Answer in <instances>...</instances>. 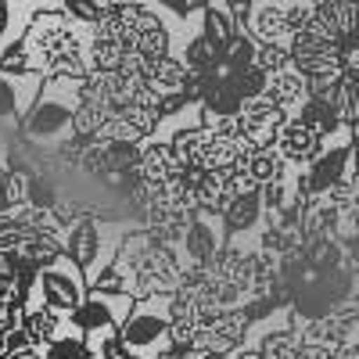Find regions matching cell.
I'll return each instance as SVG.
<instances>
[{"label":"cell","mask_w":359,"mask_h":359,"mask_svg":"<svg viewBox=\"0 0 359 359\" xmlns=\"http://www.w3.org/2000/svg\"><path fill=\"white\" fill-rule=\"evenodd\" d=\"M226 241V226H223V216H212V212H198L191 216V226L184 233V241H180V252L191 266H208L216 259V252L223 248Z\"/></svg>","instance_id":"cell-7"},{"label":"cell","mask_w":359,"mask_h":359,"mask_svg":"<svg viewBox=\"0 0 359 359\" xmlns=\"http://www.w3.org/2000/svg\"><path fill=\"white\" fill-rule=\"evenodd\" d=\"M237 118H241V137H248L252 151H255V147H273L277 144V133L291 118V111L280 108L277 101H269L266 94H255V97L241 101Z\"/></svg>","instance_id":"cell-6"},{"label":"cell","mask_w":359,"mask_h":359,"mask_svg":"<svg viewBox=\"0 0 359 359\" xmlns=\"http://www.w3.org/2000/svg\"><path fill=\"white\" fill-rule=\"evenodd\" d=\"M223 57L230 65H248L252 57H255V40L248 36V33H237L226 47H223Z\"/></svg>","instance_id":"cell-25"},{"label":"cell","mask_w":359,"mask_h":359,"mask_svg":"<svg viewBox=\"0 0 359 359\" xmlns=\"http://www.w3.org/2000/svg\"><path fill=\"white\" fill-rule=\"evenodd\" d=\"M180 165L176 162V155H172V144L165 140V137H147L144 144H140V155H137V176L140 180H147V184H162V180H169V176H176Z\"/></svg>","instance_id":"cell-10"},{"label":"cell","mask_w":359,"mask_h":359,"mask_svg":"<svg viewBox=\"0 0 359 359\" xmlns=\"http://www.w3.org/2000/svg\"><path fill=\"white\" fill-rule=\"evenodd\" d=\"M18 205H25V172L4 165V172H0V208H18Z\"/></svg>","instance_id":"cell-21"},{"label":"cell","mask_w":359,"mask_h":359,"mask_svg":"<svg viewBox=\"0 0 359 359\" xmlns=\"http://www.w3.org/2000/svg\"><path fill=\"white\" fill-rule=\"evenodd\" d=\"M198 338H201V323H198V316H172V320H169V334H165V341L194 348Z\"/></svg>","instance_id":"cell-22"},{"label":"cell","mask_w":359,"mask_h":359,"mask_svg":"<svg viewBox=\"0 0 359 359\" xmlns=\"http://www.w3.org/2000/svg\"><path fill=\"white\" fill-rule=\"evenodd\" d=\"M169 294H155V298H140V302H133L126 323H123V341L147 355V352H155L165 334H169Z\"/></svg>","instance_id":"cell-5"},{"label":"cell","mask_w":359,"mask_h":359,"mask_svg":"<svg viewBox=\"0 0 359 359\" xmlns=\"http://www.w3.org/2000/svg\"><path fill=\"white\" fill-rule=\"evenodd\" d=\"M62 4V11L69 15V18H76L79 25H94L97 22V15H101V0H57Z\"/></svg>","instance_id":"cell-24"},{"label":"cell","mask_w":359,"mask_h":359,"mask_svg":"<svg viewBox=\"0 0 359 359\" xmlns=\"http://www.w3.org/2000/svg\"><path fill=\"white\" fill-rule=\"evenodd\" d=\"M86 294H90V280L83 273V266L69 252L57 255L54 262H47L33 280V291H29L33 302H43L47 309L62 313V316H72L83 306Z\"/></svg>","instance_id":"cell-4"},{"label":"cell","mask_w":359,"mask_h":359,"mask_svg":"<svg viewBox=\"0 0 359 359\" xmlns=\"http://www.w3.org/2000/svg\"><path fill=\"white\" fill-rule=\"evenodd\" d=\"M252 62L266 76L284 72V69H291V43H255V57H252Z\"/></svg>","instance_id":"cell-20"},{"label":"cell","mask_w":359,"mask_h":359,"mask_svg":"<svg viewBox=\"0 0 359 359\" xmlns=\"http://www.w3.org/2000/svg\"><path fill=\"white\" fill-rule=\"evenodd\" d=\"M176 54L184 57L194 72H212V69L223 62V43L212 40L208 33H201V29H191V33L180 40Z\"/></svg>","instance_id":"cell-14"},{"label":"cell","mask_w":359,"mask_h":359,"mask_svg":"<svg viewBox=\"0 0 359 359\" xmlns=\"http://www.w3.org/2000/svg\"><path fill=\"white\" fill-rule=\"evenodd\" d=\"M101 4H115V8H123V4H140V0H101Z\"/></svg>","instance_id":"cell-28"},{"label":"cell","mask_w":359,"mask_h":359,"mask_svg":"<svg viewBox=\"0 0 359 359\" xmlns=\"http://www.w3.org/2000/svg\"><path fill=\"white\" fill-rule=\"evenodd\" d=\"M130 226H118L111 219H101L94 212H79L69 226H65V252L83 266L86 280L94 284L101 277V269L111 266V259L118 255V245H123Z\"/></svg>","instance_id":"cell-2"},{"label":"cell","mask_w":359,"mask_h":359,"mask_svg":"<svg viewBox=\"0 0 359 359\" xmlns=\"http://www.w3.org/2000/svg\"><path fill=\"white\" fill-rule=\"evenodd\" d=\"M133 302L137 298L130 291H97V287H90V294L83 298V306L72 313V320L83 331L86 345L94 352H101L108 341L123 338V323H126Z\"/></svg>","instance_id":"cell-3"},{"label":"cell","mask_w":359,"mask_h":359,"mask_svg":"<svg viewBox=\"0 0 359 359\" xmlns=\"http://www.w3.org/2000/svg\"><path fill=\"white\" fill-rule=\"evenodd\" d=\"M22 327H25L29 341L43 348V345H50L57 334L65 331V316L54 313V309H47L43 302H33V298H29L25 309H22Z\"/></svg>","instance_id":"cell-13"},{"label":"cell","mask_w":359,"mask_h":359,"mask_svg":"<svg viewBox=\"0 0 359 359\" xmlns=\"http://www.w3.org/2000/svg\"><path fill=\"white\" fill-rule=\"evenodd\" d=\"M201 323V338L198 345H208L216 352H233L237 345L248 341V331H252V316L245 306H233V309H223L216 316H205L198 320Z\"/></svg>","instance_id":"cell-8"},{"label":"cell","mask_w":359,"mask_h":359,"mask_svg":"<svg viewBox=\"0 0 359 359\" xmlns=\"http://www.w3.org/2000/svg\"><path fill=\"white\" fill-rule=\"evenodd\" d=\"M323 144L327 140L306 123V118H298V115H291L287 123L280 126V133H277V151L284 155V162L291 169H306L323 151Z\"/></svg>","instance_id":"cell-9"},{"label":"cell","mask_w":359,"mask_h":359,"mask_svg":"<svg viewBox=\"0 0 359 359\" xmlns=\"http://www.w3.org/2000/svg\"><path fill=\"white\" fill-rule=\"evenodd\" d=\"M313 11H316V0H284V18H287L291 36H294V33H302V29L309 25Z\"/></svg>","instance_id":"cell-23"},{"label":"cell","mask_w":359,"mask_h":359,"mask_svg":"<svg viewBox=\"0 0 359 359\" xmlns=\"http://www.w3.org/2000/svg\"><path fill=\"white\" fill-rule=\"evenodd\" d=\"M252 4L255 0H226V8H230V15H233V22H237V29H248V11H252Z\"/></svg>","instance_id":"cell-27"},{"label":"cell","mask_w":359,"mask_h":359,"mask_svg":"<svg viewBox=\"0 0 359 359\" xmlns=\"http://www.w3.org/2000/svg\"><path fill=\"white\" fill-rule=\"evenodd\" d=\"M262 94L294 115L298 108H302V104L309 101V83H306V76H302V72H298V69L291 65V69H284V72H273V76H269Z\"/></svg>","instance_id":"cell-11"},{"label":"cell","mask_w":359,"mask_h":359,"mask_svg":"<svg viewBox=\"0 0 359 359\" xmlns=\"http://www.w3.org/2000/svg\"><path fill=\"white\" fill-rule=\"evenodd\" d=\"M294 359H338V352H334V345H323V341H302V338H298Z\"/></svg>","instance_id":"cell-26"},{"label":"cell","mask_w":359,"mask_h":359,"mask_svg":"<svg viewBox=\"0 0 359 359\" xmlns=\"http://www.w3.org/2000/svg\"><path fill=\"white\" fill-rule=\"evenodd\" d=\"M111 115L108 104H97V101H79L76 111H72V133L76 137H90L94 140V133L104 126V118Z\"/></svg>","instance_id":"cell-19"},{"label":"cell","mask_w":359,"mask_h":359,"mask_svg":"<svg viewBox=\"0 0 359 359\" xmlns=\"http://www.w3.org/2000/svg\"><path fill=\"white\" fill-rule=\"evenodd\" d=\"M76 104H79L76 79H43V90H40L36 104L22 118V137L29 144H43V147L54 151L65 137H72Z\"/></svg>","instance_id":"cell-1"},{"label":"cell","mask_w":359,"mask_h":359,"mask_svg":"<svg viewBox=\"0 0 359 359\" xmlns=\"http://www.w3.org/2000/svg\"><path fill=\"white\" fill-rule=\"evenodd\" d=\"M126 57V43L123 40H108V36H94L90 33L86 43V72H115Z\"/></svg>","instance_id":"cell-17"},{"label":"cell","mask_w":359,"mask_h":359,"mask_svg":"<svg viewBox=\"0 0 359 359\" xmlns=\"http://www.w3.org/2000/svg\"><path fill=\"white\" fill-rule=\"evenodd\" d=\"M187 79H191V65H187V62H184V57H180L176 50L155 62L151 86H158L165 97H169V94H184V90H187ZM184 97H187V94H184Z\"/></svg>","instance_id":"cell-16"},{"label":"cell","mask_w":359,"mask_h":359,"mask_svg":"<svg viewBox=\"0 0 359 359\" xmlns=\"http://www.w3.org/2000/svg\"><path fill=\"white\" fill-rule=\"evenodd\" d=\"M57 255H65V241L57 233H40V230H29L18 241V248H15V259L25 262V266H33V269H43Z\"/></svg>","instance_id":"cell-15"},{"label":"cell","mask_w":359,"mask_h":359,"mask_svg":"<svg viewBox=\"0 0 359 359\" xmlns=\"http://www.w3.org/2000/svg\"><path fill=\"white\" fill-rule=\"evenodd\" d=\"M248 169H252V176L259 180V187H262V184H269V180L284 176L291 165L284 162V155L277 151V144H273V147H255V151L248 155Z\"/></svg>","instance_id":"cell-18"},{"label":"cell","mask_w":359,"mask_h":359,"mask_svg":"<svg viewBox=\"0 0 359 359\" xmlns=\"http://www.w3.org/2000/svg\"><path fill=\"white\" fill-rule=\"evenodd\" d=\"M316 4H320V0H316Z\"/></svg>","instance_id":"cell-29"},{"label":"cell","mask_w":359,"mask_h":359,"mask_svg":"<svg viewBox=\"0 0 359 359\" xmlns=\"http://www.w3.org/2000/svg\"><path fill=\"white\" fill-rule=\"evenodd\" d=\"M262 223H266V208H262L259 191H241L230 201L226 212H223L226 233H255Z\"/></svg>","instance_id":"cell-12"}]
</instances>
